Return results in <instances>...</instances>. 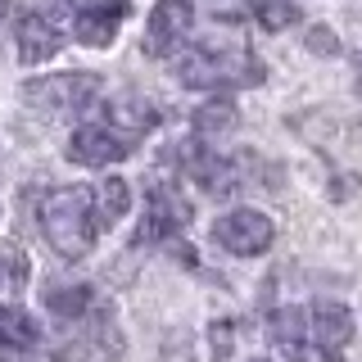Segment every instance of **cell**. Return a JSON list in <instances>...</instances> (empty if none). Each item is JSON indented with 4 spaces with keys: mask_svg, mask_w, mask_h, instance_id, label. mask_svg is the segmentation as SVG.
<instances>
[{
    "mask_svg": "<svg viewBox=\"0 0 362 362\" xmlns=\"http://www.w3.org/2000/svg\"><path fill=\"white\" fill-rule=\"evenodd\" d=\"M177 77L199 90H226V86H258L263 59L240 41H186L177 54Z\"/></svg>",
    "mask_w": 362,
    "mask_h": 362,
    "instance_id": "obj_1",
    "label": "cell"
},
{
    "mask_svg": "<svg viewBox=\"0 0 362 362\" xmlns=\"http://www.w3.org/2000/svg\"><path fill=\"white\" fill-rule=\"evenodd\" d=\"M41 231L59 258H86L95 240V209L86 186H54L41 195Z\"/></svg>",
    "mask_w": 362,
    "mask_h": 362,
    "instance_id": "obj_2",
    "label": "cell"
},
{
    "mask_svg": "<svg viewBox=\"0 0 362 362\" xmlns=\"http://www.w3.org/2000/svg\"><path fill=\"white\" fill-rule=\"evenodd\" d=\"M105 90L95 73H59V77H41V82L23 86V100L37 105L45 118H64V113H82L95 105V95Z\"/></svg>",
    "mask_w": 362,
    "mask_h": 362,
    "instance_id": "obj_3",
    "label": "cell"
},
{
    "mask_svg": "<svg viewBox=\"0 0 362 362\" xmlns=\"http://www.w3.org/2000/svg\"><path fill=\"white\" fill-rule=\"evenodd\" d=\"M213 240L235 258H254V254H267L272 249L276 226H272V218L258 213V209H231L226 218L213 222Z\"/></svg>",
    "mask_w": 362,
    "mask_h": 362,
    "instance_id": "obj_4",
    "label": "cell"
},
{
    "mask_svg": "<svg viewBox=\"0 0 362 362\" xmlns=\"http://www.w3.org/2000/svg\"><path fill=\"white\" fill-rule=\"evenodd\" d=\"M136 150V136L109 127V122H90V127H77L68 136V158L82 168H109L118 158H127Z\"/></svg>",
    "mask_w": 362,
    "mask_h": 362,
    "instance_id": "obj_5",
    "label": "cell"
},
{
    "mask_svg": "<svg viewBox=\"0 0 362 362\" xmlns=\"http://www.w3.org/2000/svg\"><path fill=\"white\" fill-rule=\"evenodd\" d=\"M190 28H195V5L190 0H158L150 23H145V50L163 59V54L186 45Z\"/></svg>",
    "mask_w": 362,
    "mask_h": 362,
    "instance_id": "obj_6",
    "label": "cell"
},
{
    "mask_svg": "<svg viewBox=\"0 0 362 362\" xmlns=\"http://www.w3.org/2000/svg\"><path fill=\"white\" fill-rule=\"evenodd\" d=\"M354 339V313L344 303L317 299L308 308V344L322 354V362H339V349Z\"/></svg>",
    "mask_w": 362,
    "mask_h": 362,
    "instance_id": "obj_7",
    "label": "cell"
},
{
    "mask_svg": "<svg viewBox=\"0 0 362 362\" xmlns=\"http://www.w3.org/2000/svg\"><path fill=\"white\" fill-rule=\"evenodd\" d=\"M122 18H127V0H77V14H73V37L82 45H109L118 37Z\"/></svg>",
    "mask_w": 362,
    "mask_h": 362,
    "instance_id": "obj_8",
    "label": "cell"
},
{
    "mask_svg": "<svg viewBox=\"0 0 362 362\" xmlns=\"http://www.w3.org/2000/svg\"><path fill=\"white\" fill-rule=\"evenodd\" d=\"M64 50V28L54 23V14L45 5H37L28 18L18 23V59L23 64H45Z\"/></svg>",
    "mask_w": 362,
    "mask_h": 362,
    "instance_id": "obj_9",
    "label": "cell"
},
{
    "mask_svg": "<svg viewBox=\"0 0 362 362\" xmlns=\"http://www.w3.org/2000/svg\"><path fill=\"white\" fill-rule=\"evenodd\" d=\"M186 199L177 195L173 186H154V195H150V209H145V222H141V231H136V245H154V240H168V235H177L181 226H186Z\"/></svg>",
    "mask_w": 362,
    "mask_h": 362,
    "instance_id": "obj_10",
    "label": "cell"
},
{
    "mask_svg": "<svg viewBox=\"0 0 362 362\" xmlns=\"http://www.w3.org/2000/svg\"><path fill=\"white\" fill-rule=\"evenodd\" d=\"M272 339L290 362H322V354L308 344V308H281L272 313Z\"/></svg>",
    "mask_w": 362,
    "mask_h": 362,
    "instance_id": "obj_11",
    "label": "cell"
},
{
    "mask_svg": "<svg viewBox=\"0 0 362 362\" xmlns=\"http://www.w3.org/2000/svg\"><path fill=\"white\" fill-rule=\"evenodd\" d=\"M90 209H95V231H109L118 218H127L132 209V186L122 177H109L90 190Z\"/></svg>",
    "mask_w": 362,
    "mask_h": 362,
    "instance_id": "obj_12",
    "label": "cell"
},
{
    "mask_svg": "<svg viewBox=\"0 0 362 362\" xmlns=\"http://www.w3.org/2000/svg\"><path fill=\"white\" fill-rule=\"evenodd\" d=\"M240 113H235L231 100H209L204 109H195V136L199 141H218V136H231Z\"/></svg>",
    "mask_w": 362,
    "mask_h": 362,
    "instance_id": "obj_13",
    "label": "cell"
},
{
    "mask_svg": "<svg viewBox=\"0 0 362 362\" xmlns=\"http://www.w3.org/2000/svg\"><path fill=\"white\" fill-rule=\"evenodd\" d=\"M37 344V322L23 308H0V349H32Z\"/></svg>",
    "mask_w": 362,
    "mask_h": 362,
    "instance_id": "obj_14",
    "label": "cell"
},
{
    "mask_svg": "<svg viewBox=\"0 0 362 362\" xmlns=\"http://www.w3.org/2000/svg\"><path fill=\"white\" fill-rule=\"evenodd\" d=\"M45 303H50V313H59V317H82L90 308V286H54V290H45Z\"/></svg>",
    "mask_w": 362,
    "mask_h": 362,
    "instance_id": "obj_15",
    "label": "cell"
},
{
    "mask_svg": "<svg viewBox=\"0 0 362 362\" xmlns=\"http://www.w3.org/2000/svg\"><path fill=\"white\" fill-rule=\"evenodd\" d=\"M254 18H258V28H267V32H286V28L299 23V5H294V0H258Z\"/></svg>",
    "mask_w": 362,
    "mask_h": 362,
    "instance_id": "obj_16",
    "label": "cell"
},
{
    "mask_svg": "<svg viewBox=\"0 0 362 362\" xmlns=\"http://www.w3.org/2000/svg\"><path fill=\"white\" fill-rule=\"evenodd\" d=\"M308 50L313 54H339V37L331 28H313L308 32Z\"/></svg>",
    "mask_w": 362,
    "mask_h": 362,
    "instance_id": "obj_17",
    "label": "cell"
},
{
    "mask_svg": "<svg viewBox=\"0 0 362 362\" xmlns=\"http://www.w3.org/2000/svg\"><path fill=\"white\" fill-rule=\"evenodd\" d=\"M358 90H362V59H358Z\"/></svg>",
    "mask_w": 362,
    "mask_h": 362,
    "instance_id": "obj_18",
    "label": "cell"
},
{
    "mask_svg": "<svg viewBox=\"0 0 362 362\" xmlns=\"http://www.w3.org/2000/svg\"><path fill=\"white\" fill-rule=\"evenodd\" d=\"M5 9H9V0H0V18H5Z\"/></svg>",
    "mask_w": 362,
    "mask_h": 362,
    "instance_id": "obj_19",
    "label": "cell"
},
{
    "mask_svg": "<svg viewBox=\"0 0 362 362\" xmlns=\"http://www.w3.org/2000/svg\"><path fill=\"white\" fill-rule=\"evenodd\" d=\"M254 362H267V358H254Z\"/></svg>",
    "mask_w": 362,
    "mask_h": 362,
    "instance_id": "obj_20",
    "label": "cell"
},
{
    "mask_svg": "<svg viewBox=\"0 0 362 362\" xmlns=\"http://www.w3.org/2000/svg\"><path fill=\"white\" fill-rule=\"evenodd\" d=\"M0 281H5V276H0Z\"/></svg>",
    "mask_w": 362,
    "mask_h": 362,
    "instance_id": "obj_21",
    "label": "cell"
}]
</instances>
